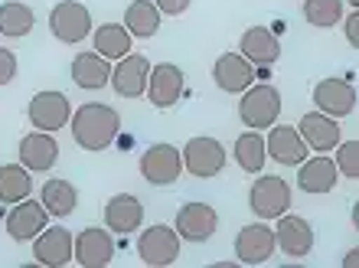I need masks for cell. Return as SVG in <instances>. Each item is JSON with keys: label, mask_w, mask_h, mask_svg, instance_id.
Returning a JSON list of instances; mask_svg holds the SVG:
<instances>
[{"label": "cell", "mask_w": 359, "mask_h": 268, "mask_svg": "<svg viewBox=\"0 0 359 268\" xmlns=\"http://www.w3.org/2000/svg\"><path fill=\"white\" fill-rule=\"evenodd\" d=\"M4 220H7V236L13 242H33L49 226V210L43 206V200H29L27 196V200L13 203V210Z\"/></svg>", "instance_id": "obj_9"}, {"label": "cell", "mask_w": 359, "mask_h": 268, "mask_svg": "<svg viewBox=\"0 0 359 268\" xmlns=\"http://www.w3.org/2000/svg\"><path fill=\"white\" fill-rule=\"evenodd\" d=\"M232 154H236V163L242 167L245 173H255L265 167L268 161V147H265V138L255 131V128H248L245 134H238L236 138V147H232Z\"/></svg>", "instance_id": "obj_29"}, {"label": "cell", "mask_w": 359, "mask_h": 268, "mask_svg": "<svg viewBox=\"0 0 359 268\" xmlns=\"http://www.w3.org/2000/svg\"><path fill=\"white\" fill-rule=\"evenodd\" d=\"M242 56L252 66H274L281 59V39L274 36L268 27H248L242 33Z\"/></svg>", "instance_id": "obj_24"}, {"label": "cell", "mask_w": 359, "mask_h": 268, "mask_svg": "<svg viewBox=\"0 0 359 268\" xmlns=\"http://www.w3.org/2000/svg\"><path fill=\"white\" fill-rule=\"evenodd\" d=\"M343 268H359V249H350L343 255Z\"/></svg>", "instance_id": "obj_37"}, {"label": "cell", "mask_w": 359, "mask_h": 268, "mask_svg": "<svg viewBox=\"0 0 359 268\" xmlns=\"http://www.w3.org/2000/svg\"><path fill=\"white\" fill-rule=\"evenodd\" d=\"M313 105L330 118H346L356 108V88L346 79H323L313 88Z\"/></svg>", "instance_id": "obj_17"}, {"label": "cell", "mask_w": 359, "mask_h": 268, "mask_svg": "<svg viewBox=\"0 0 359 268\" xmlns=\"http://www.w3.org/2000/svg\"><path fill=\"white\" fill-rule=\"evenodd\" d=\"M304 20L317 29H330L343 20V0H304Z\"/></svg>", "instance_id": "obj_32"}, {"label": "cell", "mask_w": 359, "mask_h": 268, "mask_svg": "<svg viewBox=\"0 0 359 268\" xmlns=\"http://www.w3.org/2000/svg\"><path fill=\"white\" fill-rule=\"evenodd\" d=\"M337 167H340V177L359 180V141L337 144Z\"/></svg>", "instance_id": "obj_33"}, {"label": "cell", "mask_w": 359, "mask_h": 268, "mask_svg": "<svg viewBox=\"0 0 359 268\" xmlns=\"http://www.w3.org/2000/svg\"><path fill=\"white\" fill-rule=\"evenodd\" d=\"M183 69L173 66V62H157L151 66V79H147V98H151L154 108H173L183 95Z\"/></svg>", "instance_id": "obj_15"}, {"label": "cell", "mask_w": 359, "mask_h": 268, "mask_svg": "<svg viewBox=\"0 0 359 268\" xmlns=\"http://www.w3.org/2000/svg\"><path fill=\"white\" fill-rule=\"evenodd\" d=\"M212 79L216 86L229 95H242L248 86H255V66L248 62L242 53H222L212 66Z\"/></svg>", "instance_id": "obj_16"}, {"label": "cell", "mask_w": 359, "mask_h": 268, "mask_svg": "<svg viewBox=\"0 0 359 268\" xmlns=\"http://www.w3.org/2000/svg\"><path fill=\"white\" fill-rule=\"evenodd\" d=\"M187 170L183 167V154L173 144H151L147 151L141 154V177L151 187H170L180 180V173Z\"/></svg>", "instance_id": "obj_4"}, {"label": "cell", "mask_w": 359, "mask_h": 268, "mask_svg": "<svg viewBox=\"0 0 359 268\" xmlns=\"http://www.w3.org/2000/svg\"><path fill=\"white\" fill-rule=\"evenodd\" d=\"M144 222V203L134 193H118L104 203V226L118 236H131Z\"/></svg>", "instance_id": "obj_22"}, {"label": "cell", "mask_w": 359, "mask_h": 268, "mask_svg": "<svg viewBox=\"0 0 359 268\" xmlns=\"http://www.w3.org/2000/svg\"><path fill=\"white\" fill-rule=\"evenodd\" d=\"M49 29H53V36L59 43H82V39L92 33V13H88L86 4H79V0H62L53 7L49 13Z\"/></svg>", "instance_id": "obj_6"}, {"label": "cell", "mask_w": 359, "mask_h": 268, "mask_svg": "<svg viewBox=\"0 0 359 268\" xmlns=\"http://www.w3.org/2000/svg\"><path fill=\"white\" fill-rule=\"evenodd\" d=\"M33 193V180L23 163H4L0 167V203H20Z\"/></svg>", "instance_id": "obj_31"}, {"label": "cell", "mask_w": 359, "mask_h": 268, "mask_svg": "<svg viewBox=\"0 0 359 268\" xmlns=\"http://www.w3.org/2000/svg\"><path fill=\"white\" fill-rule=\"evenodd\" d=\"M69 128H72V141H76L82 151H104V147H111L114 138L121 134V115H118L111 105L86 102V105L76 108Z\"/></svg>", "instance_id": "obj_1"}, {"label": "cell", "mask_w": 359, "mask_h": 268, "mask_svg": "<svg viewBox=\"0 0 359 268\" xmlns=\"http://www.w3.org/2000/svg\"><path fill=\"white\" fill-rule=\"evenodd\" d=\"M157 7H161V13H167V17H180V13H187L189 4L193 0H154Z\"/></svg>", "instance_id": "obj_35"}, {"label": "cell", "mask_w": 359, "mask_h": 268, "mask_svg": "<svg viewBox=\"0 0 359 268\" xmlns=\"http://www.w3.org/2000/svg\"><path fill=\"white\" fill-rule=\"evenodd\" d=\"M114 259V239L111 229L102 226H88L76 236V262L82 268H104Z\"/></svg>", "instance_id": "obj_19"}, {"label": "cell", "mask_w": 359, "mask_h": 268, "mask_svg": "<svg viewBox=\"0 0 359 268\" xmlns=\"http://www.w3.org/2000/svg\"><path fill=\"white\" fill-rule=\"evenodd\" d=\"M337 177H340V167L327 154H317V157H307L304 163H297V187L304 193H313V196L330 193L337 187Z\"/></svg>", "instance_id": "obj_23"}, {"label": "cell", "mask_w": 359, "mask_h": 268, "mask_svg": "<svg viewBox=\"0 0 359 268\" xmlns=\"http://www.w3.org/2000/svg\"><path fill=\"white\" fill-rule=\"evenodd\" d=\"M124 27L134 39H151L161 29V7L154 0H134L131 7L124 10Z\"/></svg>", "instance_id": "obj_26"}, {"label": "cell", "mask_w": 359, "mask_h": 268, "mask_svg": "<svg viewBox=\"0 0 359 268\" xmlns=\"http://www.w3.org/2000/svg\"><path fill=\"white\" fill-rule=\"evenodd\" d=\"M173 229L180 232L183 242H206L216 236L219 229V213L209 203H183L177 213Z\"/></svg>", "instance_id": "obj_12"}, {"label": "cell", "mask_w": 359, "mask_h": 268, "mask_svg": "<svg viewBox=\"0 0 359 268\" xmlns=\"http://www.w3.org/2000/svg\"><path fill=\"white\" fill-rule=\"evenodd\" d=\"M33 23H36V13H33L29 4H23V0H7V4H0V36L23 39V36H29Z\"/></svg>", "instance_id": "obj_27"}, {"label": "cell", "mask_w": 359, "mask_h": 268, "mask_svg": "<svg viewBox=\"0 0 359 268\" xmlns=\"http://www.w3.org/2000/svg\"><path fill=\"white\" fill-rule=\"evenodd\" d=\"M274 239H278V249H281L284 255H291V259H304V255H311V249H313V229L304 216H287V213L278 216Z\"/></svg>", "instance_id": "obj_20"}, {"label": "cell", "mask_w": 359, "mask_h": 268, "mask_svg": "<svg viewBox=\"0 0 359 268\" xmlns=\"http://www.w3.org/2000/svg\"><path fill=\"white\" fill-rule=\"evenodd\" d=\"M33 259L46 268H62L76 259V239L66 226H46L33 239Z\"/></svg>", "instance_id": "obj_10"}, {"label": "cell", "mask_w": 359, "mask_h": 268, "mask_svg": "<svg viewBox=\"0 0 359 268\" xmlns=\"http://www.w3.org/2000/svg\"><path fill=\"white\" fill-rule=\"evenodd\" d=\"M95 39V53H102L104 59H124L131 53V33L124 23H102V27L92 33Z\"/></svg>", "instance_id": "obj_30"}, {"label": "cell", "mask_w": 359, "mask_h": 268, "mask_svg": "<svg viewBox=\"0 0 359 268\" xmlns=\"http://www.w3.org/2000/svg\"><path fill=\"white\" fill-rule=\"evenodd\" d=\"M343 29H346V39H350V46H353V49H359V10H353L350 17H346Z\"/></svg>", "instance_id": "obj_36"}, {"label": "cell", "mask_w": 359, "mask_h": 268, "mask_svg": "<svg viewBox=\"0 0 359 268\" xmlns=\"http://www.w3.org/2000/svg\"><path fill=\"white\" fill-rule=\"evenodd\" d=\"M248 206H252L258 220H278V216L291 210V187L281 177L265 173L248 187Z\"/></svg>", "instance_id": "obj_3"}, {"label": "cell", "mask_w": 359, "mask_h": 268, "mask_svg": "<svg viewBox=\"0 0 359 268\" xmlns=\"http://www.w3.org/2000/svg\"><path fill=\"white\" fill-rule=\"evenodd\" d=\"M147 79H151V59L141 56V53H128L111 69V88L121 98L147 95Z\"/></svg>", "instance_id": "obj_13"}, {"label": "cell", "mask_w": 359, "mask_h": 268, "mask_svg": "<svg viewBox=\"0 0 359 268\" xmlns=\"http://www.w3.org/2000/svg\"><path fill=\"white\" fill-rule=\"evenodd\" d=\"M59 161V141L49 131H29L20 141V163L29 173H46Z\"/></svg>", "instance_id": "obj_18"}, {"label": "cell", "mask_w": 359, "mask_h": 268, "mask_svg": "<svg viewBox=\"0 0 359 268\" xmlns=\"http://www.w3.org/2000/svg\"><path fill=\"white\" fill-rule=\"evenodd\" d=\"M278 115H281V92L274 86H248L245 92H242L238 118H242L248 128L265 131V128L278 125Z\"/></svg>", "instance_id": "obj_2"}, {"label": "cell", "mask_w": 359, "mask_h": 268, "mask_svg": "<svg viewBox=\"0 0 359 268\" xmlns=\"http://www.w3.org/2000/svg\"><path fill=\"white\" fill-rule=\"evenodd\" d=\"M137 255L144 265L163 268L180 259V232L173 226H151L137 239Z\"/></svg>", "instance_id": "obj_8"}, {"label": "cell", "mask_w": 359, "mask_h": 268, "mask_svg": "<svg viewBox=\"0 0 359 268\" xmlns=\"http://www.w3.org/2000/svg\"><path fill=\"white\" fill-rule=\"evenodd\" d=\"M27 115H29V125L36 131L56 134L59 128H66L72 121V105H69V98L62 92H36L29 98Z\"/></svg>", "instance_id": "obj_7"}, {"label": "cell", "mask_w": 359, "mask_h": 268, "mask_svg": "<svg viewBox=\"0 0 359 268\" xmlns=\"http://www.w3.org/2000/svg\"><path fill=\"white\" fill-rule=\"evenodd\" d=\"M39 200H43V206L49 210V216H72L79 206V190L72 187L69 180H46L43 183V190H39Z\"/></svg>", "instance_id": "obj_28"}, {"label": "cell", "mask_w": 359, "mask_h": 268, "mask_svg": "<svg viewBox=\"0 0 359 268\" xmlns=\"http://www.w3.org/2000/svg\"><path fill=\"white\" fill-rule=\"evenodd\" d=\"M353 226H356V232H359V200H356V206H353Z\"/></svg>", "instance_id": "obj_38"}, {"label": "cell", "mask_w": 359, "mask_h": 268, "mask_svg": "<svg viewBox=\"0 0 359 268\" xmlns=\"http://www.w3.org/2000/svg\"><path fill=\"white\" fill-rule=\"evenodd\" d=\"M297 131H301V138L307 141V147L317 154L333 151V147L343 141L340 118H330V115H323V112H307V115L301 118Z\"/></svg>", "instance_id": "obj_21"}, {"label": "cell", "mask_w": 359, "mask_h": 268, "mask_svg": "<svg viewBox=\"0 0 359 268\" xmlns=\"http://www.w3.org/2000/svg\"><path fill=\"white\" fill-rule=\"evenodd\" d=\"M13 76H17V53L0 46V86H10Z\"/></svg>", "instance_id": "obj_34"}, {"label": "cell", "mask_w": 359, "mask_h": 268, "mask_svg": "<svg viewBox=\"0 0 359 268\" xmlns=\"http://www.w3.org/2000/svg\"><path fill=\"white\" fill-rule=\"evenodd\" d=\"M346 4H350V7H356V10H359V0H346Z\"/></svg>", "instance_id": "obj_39"}, {"label": "cell", "mask_w": 359, "mask_h": 268, "mask_svg": "<svg viewBox=\"0 0 359 268\" xmlns=\"http://www.w3.org/2000/svg\"><path fill=\"white\" fill-rule=\"evenodd\" d=\"M226 147L216 141V138H189L183 144V167L187 173L199 177V180H209V177H219L222 167H226Z\"/></svg>", "instance_id": "obj_5"}, {"label": "cell", "mask_w": 359, "mask_h": 268, "mask_svg": "<svg viewBox=\"0 0 359 268\" xmlns=\"http://www.w3.org/2000/svg\"><path fill=\"white\" fill-rule=\"evenodd\" d=\"M274 249H278V239L268 222H248L236 236V259L242 265H262L274 255Z\"/></svg>", "instance_id": "obj_11"}, {"label": "cell", "mask_w": 359, "mask_h": 268, "mask_svg": "<svg viewBox=\"0 0 359 268\" xmlns=\"http://www.w3.org/2000/svg\"><path fill=\"white\" fill-rule=\"evenodd\" d=\"M265 147H268V157L281 167H297V163L307 161V141L301 138V131L291 125H271L265 138Z\"/></svg>", "instance_id": "obj_14"}, {"label": "cell", "mask_w": 359, "mask_h": 268, "mask_svg": "<svg viewBox=\"0 0 359 268\" xmlns=\"http://www.w3.org/2000/svg\"><path fill=\"white\" fill-rule=\"evenodd\" d=\"M72 82L86 92H98L111 82V59H104L102 53H79L72 59Z\"/></svg>", "instance_id": "obj_25"}]
</instances>
